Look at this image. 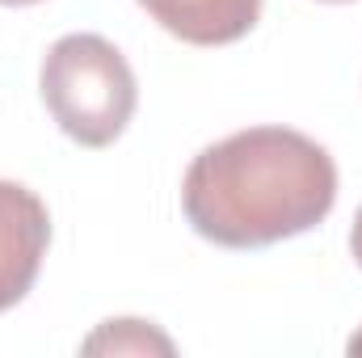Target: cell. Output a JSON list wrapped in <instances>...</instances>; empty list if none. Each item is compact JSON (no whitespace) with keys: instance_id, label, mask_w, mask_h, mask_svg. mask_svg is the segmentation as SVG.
I'll list each match as a JSON object with an SVG mask.
<instances>
[{"instance_id":"3","label":"cell","mask_w":362,"mask_h":358,"mask_svg":"<svg viewBox=\"0 0 362 358\" xmlns=\"http://www.w3.org/2000/svg\"><path fill=\"white\" fill-rule=\"evenodd\" d=\"M47 245H51L47 202L30 185L0 178V312L17 308L30 295Z\"/></svg>"},{"instance_id":"1","label":"cell","mask_w":362,"mask_h":358,"mask_svg":"<svg viewBox=\"0 0 362 358\" xmlns=\"http://www.w3.org/2000/svg\"><path fill=\"white\" fill-rule=\"evenodd\" d=\"M337 165L291 127H249L202 148L181 181L185 224L219 249H270L329 219Z\"/></svg>"},{"instance_id":"2","label":"cell","mask_w":362,"mask_h":358,"mask_svg":"<svg viewBox=\"0 0 362 358\" xmlns=\"http://www.w3.org/2000/svg\"><path fill=\"white\" fill-rule=\"evenodd\" d=\"M55 127L81 148H110L135 118L139 85L127 55L101 34H64L38 68Z\"/></svg>"},{"instance_id":"9","label":"cell","mask_w":362,"mask_h":358,"mask_svg":"<svg viewBox=\"0 0 362 358\" xmlns=\"http://www.w3.org/2000/svg\"><path fill=\"white\" fill-rule=\"evenodd\" d=\"M325 4H350V0H325Z\"/></svg>"},{"instance_id":"4","label":"cell","mask_w":362,"mask_h":358,"mask_svg":"<svg viewBox=\"0 0 362 358\" xmlns=\"http://www.w3.org/2000/svg\"><path fill=\"white\" fill-rule=\"evenodd\" d=\"M139 8L189 47L240 42L262 17V0H139Z\"/></svg>"},{"instance_id":"5","label":"cell","mask_w":362,"mask_h":358,"mask_svg":"<svg viewBox=\"0 0 362 358\" xmlns=\"http://www.w3.org/2000/svg\"><path fill=\"white\" fill-rule=\"evenodd\" d=\"M85 354H173V342L152 321H105L81 346Z\"/></svg>"},{"instance_id":"7","label":"cell","mask_w":362,"mask_h":358,"mask_svg":"<svg viewBox=\"0 0 362 358\" xmlns=\"http://www.w3.org/2000/svg\"><path fill=\"white\" fill-rule=\"evenodd\" d=\"M4 8H25V4H42V0H0Z\"/></svg>"},{"instance_id":"8","label":"cell","mask_w":362,"mask_h":358,"mask_svg":"<svg viewBox=\"0 0 362 358\" xmlns=\"http://www.w3.org/2000/svg\"><path fill=\"white\" fill-rule=\"evenodd\" d=\"M350 354H362V329L350 337Z\"/></svg>"},{"instance_id":"6","label":"cell","mask_w":362,"mask_h":358,"mask_svg":"<svg viewBox=\"0 0 362 358\" xmlns=\"http://www.w3.org/2000/svg\"><path fill=\"white\" fill-rule=\"evenodd\" d=\"M350 258L362 270V207H358V215H354V228H350Z\"/></svg>"}]
</instances>
